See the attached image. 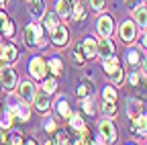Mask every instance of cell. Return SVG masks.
I'll return each mask as SVG.
<instances>
[{
  "mask_svg": "<svg viewBox=\"0 0 147 145\" xmlns=\"http://www.w3.org/2000/svg\"><path fill=\"white\" fill-rule=\"evenodd\" d=\"M25 43L27 45H39V47H43L45 45V39H43V29L39 27V25H27L25 27Z\"/></svg>",
  "mask_w": 147,
  "mask_h": 145,
  "instance_id": "obj_1",
  "label": "cell"
},
{
  "mask_svg": "<svg viewBox=\"0 0 147 145\" xmlns=\"http://www.w3.org/2000/svg\"><path fill=\"white\" fill-rule=\"evenodd\" d=\"M16 57H18V51H16L14 45H10V43L2 45V47H0V69L10 65L12 61H16Z\"/></svg>",
  "mask_w": 147,
  "mask_h": 145,
  "instance_id": "obj_2",
  "label": "cell"
},
{
  "mask_svg": "<svg viewBox=\"0 0 147 145\" xmlns=\"http://www.w3.org/2000/svg\"><path fill=\"white\" fill-rule=\"evenodd\" d=\"M0 84H2V88L6 92H10V90L16 86V74L10 67H2V71H0Z\"/></svg>",
  "mask_w": 147,
  "mask_h": 145,
  "instance_id": "obj_3",
  "label": "cell"
},
{
  "mask_svg": "<svg viewBox=\"0 0 147 145\" xmlns=\"http://www.w3.org/2000/svg\"><path fill=\"white\" fill-rule=\"evenodd\" d=\"M29 69H31V76H33L35 80H43L45 71H47V65H45V61H43L41 57H33Z\"/></svg>",
  "mask_w": 147,
  "mask_h": 145,
  "instance_id": "obj_4",
  "label": "cell"
},
{
  "mask_svg": "<svg viewBox=\"0 0 147 145\" xmlns=\"http://www.w3.org/2000/svg\"><path fill=\"white\" fill-rule=\"evenodd\" d=\"M135 35H137V27H135L133 21H125V23L121 25V39H123L125 43H131V41L135 39Z\"/></svg>",
  "mask_w": 147,
  "mask_h": 145,
  "instance_id": "obj_5",
  "label": "cell"
},
{
  "mask_svg": "<svg viewBox=\"0 0 147 145\" xmlns=\"http://www.w3.org/2000/svg\"><path fill=\"white\" fill-rule=\"evenodd\" d=\"M100 135H102L104 141L115 143L117 141V129H115V125L110 123V121H102L100 123Z\"/></svg>",
  "mask_w": 147,
  "mask_h": 145,
  "instance_id": "obj_6",
  "label": "cell"
},
{
  "mask_svg": "<svg viewBox=\"0 0 147 145\" xmlns=\"http://www.w3.org/2000/svg\"><path fill=\"white\" fill-rule=\"evenodd\" d=\"M18 96H21L23 102H31L35 98V86L33 82H21V86H18Z\"/></svg>",
  "mask_w": 147,
  "mask_h": 145,
  "instance_id": "obj_7",
  "label": "cell"
},
{
  "mask_svg": "<svg viewBox=\"0 0 147 145\" xmlns=\"http://www.w3.org/2000/svg\"><path fill=\"white\" fill-rule=\"evenodd\" d=\"M96 53H98L100 57H104V59L108 55H113V53H115V43L110 41V37H104V41H100L96 45Z\"/></svg>",
  "mask_w": 147,
  "mask_h": 145,
  "instance_id": "obj_8",
  "label": "cell"
},
{
  "mask_svg": "<svg viewBox=\"0 0 147 145\" xmlns=\"http://www.w3.org/2000/svg\"><path fill=\"white\" fill-rule=\"evenodd\" d=\"M113 31H115L113 19H110V16H100V21H98V33L102 35V37H110Z\"/></svg>",
  "mask_w": 147,
  "mask_h": 145,
  "instance_id": "obj_9",
  "label": "cell"
},
{
  "mask_svg": "<svg viewBox=\"0 0 147 145\" xmlns=\"http://www.w3.org/2000/svg\"><path fill=\"white\" fill-rule=\"evenodd\" d=\"M53 43L57 45V47H63L67 43V31H65V27L57 25V29L53 31Z\"/></svg>",
  "mask_w": 147,
  "mask_h": 145,
  "instance_id": "obj_10",
  "label": "cell"
},
{
  "mask_svg": "<svg viewBox=\"0 0 147 145\" xmlns=\"http://www.w3.org/2000/svg\"><path fill=\"white\" fill-rule=\"evenodd\" d=\"M96 45H98V41H96V39H92V37L84 39V43H82L84 55H86V57H94V55H96Z\"/></svg>",
  "mask_w": 147,
  "mask_h": 145,
  "instance_id": "obj_11",
  "label": "cell"
},
{
  "mask_svg": "<svg viewBox=\"0 0 147 145\" xmlns=\"http://www.w3.org/2000/svg\"><path fill=\"white\" fill-rule=\"evenodd\" d=\"M35 106H37V111L39 113H47L49 111V94H39V96H35Z\"/></svg>",
  "mask_w": 147,
  "mask_h": 145,
  "instance_id": "obj_12",
  "label": "cell"
},
{
  "mask_svg": "<svg viewBox=\"0 0 147 145\" xmlns=\"http://www.w3.org/2000/svg\"><path fill=\"white\" fill-rule=\"evenodd\" d=\"M29 4H31V14L35 19H39V16L45 14V2L43 0H29Z\"/></svg>",
  "mask_w": 147,
  "mask_h": 145,
  "instance_id": "obj_13",
  "label": "cell"
},
{
  "mask_svg": "<svg viewBox=\"0 0 147 145\" xmlns=\"http://www.w3.org/2000/svg\"><path fill=\"white\" fill-rule=\"evenodd\" d=\"M133 16H135V23L141 25V27H147V8L145 6H137L133 10Z\"/></svg>",
  "mask_w": 147,
  "mask_h": 145,
  "instance_id": "obj_14",
  "label": "cell"
},
{
  "mask_svg": "<svg viewBox=\"0 0 147 145\" xmlns=\"http://www.w3.org/2000/svg\"><path fill=\"white\" fill-rule=\"evenodd\" d=\"M102 65H104V71H106L108 76L113 74L115 69H119V67H121V65H119V59L115 57V53H113V55H108V57L104 59V63H102Z\"/></svg>",
  "mask_w": 147,
  "mask_h": 145,
  "instance_id": "obj_15",
  "label": "cell"
},
{
  "mask_svg": "<svg viewBox=\"0 0 147 145\" xmlns=\"http://www.w3.org/2000/svg\"><path fill=\"white\" fill-rule=\"evenodd\" d=\"M57 25H59V14H57V12H49V14H45V27H47L51 33L57 29Z\"/></svg>",
  "mask_w": 147,
  "mask_h": 145,
  "instance_id": "obj_16",
  "label": "cell"
},
{
  "mask_svg": "<svg viewBox=\"0 0 147 145\" xmlns=\"http://www.w3.org/2000/svg\"><path fill=\"white\" fill-rule=\"evenodd\" d=\"M141 108H143V106H141V102H139L137 98H131V100H129V117L135 121V119L141 115Z\"/></svg>",
  "mask_w": 147,
  "mask_h": 145,
  "instance_id": "obj_17",
  "label": "cell"
},
{
  "mask_svg": "<svg viewBox=\"0 0 147 145\" xmlns=\"http://www.w3.org/2000/svg\"><path fill=\"white\" fill-rule=\"evenodd\" d=\"M55 8H57L59 16H67L69 10H71V2L69 0H57V2H55Z\"/></svg>",
  "mask_w": 147,
  "mask_h": 145,
  "instance_id": "obj_18",
  "label": "cell"
},
{
  "mask_svg": "<svg viewBox=\"0 0 147 145\" xmlns=\"http://www.w3.org/2000/svg\"><path fill=\"white\" fill-rule=\"evenodd\" d=\"M135 133H141V135L147 133V115H139L135 119Z\"/></svg>",
  "mask_w": 147,
  "mask_h": 145,
  "instance_id": "obj_19",
  "label": "cell"
},
{
  "mask_svg": "<svg viewBox=\"0 0 147 145\" xmlns=\"http://www.w3.org/2000/svg\"><path fill=\"white\" fill-rule=\"evenodd\" d=\"M49 69H51V74H53V76H59L61 71H63L61 59H59V57H53V59L49 61Z\"/></svg>",
  "mask_w": 147,
  "mask_h": 145,
  "instance_id": "obj_20",
  "label": "cell"
},
{
  "mask_svg": "<svg viewBox=\"0 0 147 145\" xmlns=\"http://www.w3.org/2000/svg\"><path fill=\"white\" fill-rule=\"evenodd\" d=\"M69 125H71V129H76V131L84 129V121H82L80 115H69Z\"/></svg>",
  "mask_w": 147,
  "mask_h": 145,
  "instance_id": "obj_21",
  "label": "cell"
},
{
  "mask_svg": "<svg viewBox=\"0 0 147 145\" xmlns=\"http://www.w3.org/2000/svg\"><path fill=\"white\" fill-rule=\"evenodd\" d=\"M55 88H57V80H55V78H49V80L43 82V92L53 94V92H55Z\"/></svg>",
  "mask_w": 147,
  "mask_h": 145,
  "instance_id": "obj_22",
  "label": "cell"
},
{
  "mask_svg": "<svg viewBox=\"0 0 147 145\" xmlns=\"http://www.w3.org/2000/svg\"><path fill=\"white\" fill-rule=\"evenodd\" d=\"M102 111H104V115H108V117H115V115H117V106H115V102H108V100H104V104H102Z\"/></svg>",
  "mask_w": 147,
  "mask_h": 145,
  "instance_id": "obj_23",
  "label": "cell"
},
{
  "mask_svg": "<svg viewBox=\"0 0 147 145\" xmlns=\"http://www.w3.org/2000/svg\"><path fill=\"white\" fill-rule=\"evenodd\" d=\"M57 113L61 115V117H69L71 113H69V104H67V100H59L57 102Z\"/></svg>",
  "mask_w": 147,
  "mask_h": 145,
  "instance_id": "obj_24",
  "label": "cell"
},
{
  "mask_svg": "<svg viewBox=\"0 0 147 145\" xmlns=\"http://www.w3.org/2000/svg\"><path fill=\"white\" fill-rule=\"evenodd\" d=\"M4 141H6V143H14V145H18V143H23V137L18 135V133H8V135L4 137Z\"/></svg>",
  "mask_w": 147,
  "mask_h": 145,
  "instance_id": "obj_25",
  "label": "cell"
},
{
  "mask_svg": "<svg viewBox=\"0 0 147 145\" xmlns=\"http://www.w3.org/2000/svg\"><path fill=\"white\" fill-rule=\"evenodd\" d=\"M104 100H108V102H115V100H117L115 88H104Z\"/></svg>",
  "mask_w": 147,
  "mask_h": 145,
  "instance_id": "obj_26",
  "label": "cell"
},
{
  "mask_svg": "<svg viewBox=\"0 0 147 145\" xmlns=\"http://www.w3.org/2000/svg\"><path fill=\"white\" fill-rule=\"evenodd\" d=\"M84 49L82 47H78V49H74V61H76V63H84Z\"/></svg>",
  "mask_w": 147,
  "mask_h": 145,
  "instance_id": "obj_27",
  "label": "cell"
},
{
  "mask_svg": "<svg viewBox=\"0 0 147 145\" xmlns=\"http://www.w3.org/2000/svg\"><path fill=\"white\" fill-rule=\"evenodd\" d=\"M110 80H113L115 84H123V69H121V67L115 69L113 74H110Z\"/></svg>",
  "mask_w": 147,
  "mask_h": 145,
  "instance_id": "obj_28",
  "label": "cell"
},
{
  "mask_svg": "<svg viewBox=\"0 0 147 145\" xmlns=\"http://www.w3.org/2000/svg\"><path fill=\"white\" fill-rule=\"evenodd\" d=\"M55 143H69V137L65 131H57L55 133Z\"/></svg>",
  "mask_w": 147,
  "mask_h": 145,
  "instance_id": "obj_29",
  "label": "cell"
},
{
  "mask_svg": "<svg viewBox=\"0 0 147 145\" xmlns=\"http://www.w3.org/2000/svg\"><path fill=\"white\" fill-rule=\"evenodd\" d=\"M84 16H86L84 6H82V4H76V10H74V19H76V21H82Z\"/></svg>",
  "mask_w": 147,
  "mask_h": 145,
  "instance_id": "obj_30",
  "label": "cell"
},
{
  "mask_svg": "<svg viewBox=\"0 0 147 145\" xmlns=\"http://www.w3.org/2000/svg\"><path fill=\"white\" fill-rule=\"evenodd\" d=\"M84 111L88 115H94V102H92V98H86L84 100Z\"/></svg>",
  "mask_w": 147,
  "mask_h": 145,
  "instance_id": "obj_31",
  "label": "cell"
},
{
  "mask_svg": "<svg viewBox=\"0 0 147 145\" xmlns=\"http://www.w3.org/2000/svg\"><path fill=\"white\" fill-rule=\"evenodd\" d=\"M0 31H2L4 35H12V33H14V27H12V23H8V21H6V23H4V27L0 29Z\"/></svg>",
  "mask_w": 147,
  "mask_h": 145,
  "instance_id": "obj_32",
  "label": "cell"
},
{
  "mask_svg": "<svg viewBox=\"0 0 147 145\" xmlns=\"http://www.w3.org/2000/svg\"><path fill=\"white\" fill-rule=\"evenodd\" d=\"M90 4H92V8H94V10H102L104 0H90Z\"/></svg>",
  "mask_w": 147,
  "mask_h": 145,
  "instance_id": "obj_33",
  "label": "cell"
},
{
  "mask_svg": "<svg viewBox=\"0 0 147 145\" xmlns=\"http://www.w3.org/2000/svg\"><path fill=\"white\" fill-rule=\"evenodd\" d=\"M129 61H131V63H139V53L131 51V53H129Z\"/></svg>",
  "mask_w": 147,
  "mask_h": 145,
  "instance_id": "obj_34",
  "label": "cell"
},
{
  "mask_svg": "<svg viewBox=\"0 0 147 145\" xmlns=\"http://www.w3.org/2000/svg\"><path fill=\"white\" fill-rule=\"evenodd\" d=\"M76 94H78V96H86V94H88V84H82V86L78 88Z\"/></svg>",
  "mask_w": 147,
  "mask_h": 145,
  "instance_id": "obj_35",
  "label": "cell"
},
{
  "mask_svg": "<svg viewBox=\"0 0 147 145\" xmlns=\"http://www.w3.org/2000/svg\"><path fill=\"white\" fill-rule=\"evenodd\" d=\"M45 129H47V131H55V123H53V121H47Z\"/></svg>",
  "mask_w": 147,
  "mask_h": 145,
  "instance_id": "obj_36",
  "label": "cell"
},
{
  "mask_svg": "<svg viewBox=\"0 0 147 145\" xmlns=\"http://www.w3.org/2000/svg\"><path fill=\"white\" fill-rule=\"evenodd\" d=\"M6 21H8V19H6V14H4V12H0V29L4 27V23H6Z\"/></svg>",
  "mask_w": 147,
  "mask_h": 145,
  "instance_id": "obj_37",
  "label": "cell"
},
{
  "mask_svg": "<svg viewBox=\"0 0 147 145\" xmlns=\"http://www.w3.org/2000/svg\"><path fill=\"white\" fill-rule=\"evenodd\" d=\"M131 84H139V74H131Z\"/></svg>",
  "mask_w": 147,
  "mask_h": 145,
  "instance_id": "obj_38",
  "label": "cell"
},
{
  "mask_svg": "<svg viewBox=\"0 0 147 145\" xmlns=\"http://www.w3.org/2000/svg\"><path fill=\"white\" fill-rule=\"evenodd\" d=\"M143 74H145V76H147V57H145V59H143Z\"/></svg>",
  "mask_w": 147,
  "mask_h": 145,
  "instance_id": "obj_39",
  "label": "cell"
},
{
  "mask_svg": "<svg viewBox=\"0 0 147 145\" xmlns=\"http://www.w3.org/2000/svg\"><path fill=\"white\" fill-rule=\"evenodd\" d=\"M143 45L147 47V33H145V37H143Z\"/></svg>",
  "mask_w": 147,
  "mask_h": 145,
  "instance_id": "obj_40",
  "label": "cell"
},
{
  "mask_svg": "<svg viewBox=\"0 0 147 145\" xmlns=\"http://www.w3.org/2000/svg\"><path fill=\"white\" fill-rule=\"evenodd\" d=\"M127 2H129V4H135V0H127Z\"/></svg>",
  "mask_w": 147,
  "mask_h": 145,
  "instance_id": "obj_41",
  "label": "cell"
},
{
  "mask_svg": "<svg viewBox=\"0 0 147 145\" xmlns=\"http://www.w3.org/2000/svg\"><path fill=\"white\" fill-rule=\"evenodd\" d=\"M0 119H2V113H0Z\"/></svg>",
  "mask_w": 147,
  "mask_h": 145,
  "instance_id": "obj_42",
  "label": "cell"
},
{
  "mask_svg": "<svg viewBox=\"0 0 147 145\" xmlns=\"http://www.w3.org/2000/svg\"><path fill=\"white\" fill-rule=\"evenodd\" d=\"M0 2H4V0H0Z\"/></svg>",
  "mask_w": 147,
  "mask_h": 145,
  "instance_id": "obj_43",
  "label": "cell"
},
{
  "mask_svg": "<svg viewBox=\"0 0 147 145\" xmlns=\"http://www.w3.org/2000/svg\"><path fill=\"white\" fill-rule=\"evenodd\" d=\"M145 2H147V0H145Z\"/></svg>",
  "mask_w": 147,
  "mask_h": 145,
  "instance_id": "obj_44",
  "label": "cell"
}]
</instances>
